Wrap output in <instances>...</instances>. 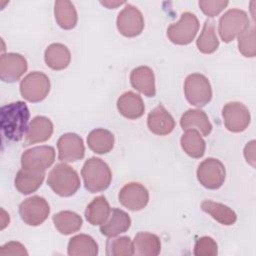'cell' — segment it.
I'll return each instance as SVG.
<instances>
[{"label": "cell", "mask_w": 256, "mask_h": 256, "mask_svg": "<svg viewBox=\"0 0 256 256\" xmlns=\"http://www.w3.org/2000/svg\"><path fill=\"white\" fill-rule=\"evenodd\" d=\"M30 112L25 102L16 101L6 104L0 110L1 131L6 139L18 142L28 130Z\"/></svg>", "instance_id": "obj_1"}, {"label": "cell", "mask_w": 256, "mask_h": 256, "mask_svg": "<svg viewBox=\"0 0 256 256\" xmlns=\"http://www.w3.org/2000/svg\"><path fill=\"white\" fill-rule=\"evenodd\" d=\"M81 175L85 188L91 193L106 190L112 180V173L109 166L97 157H91L85 161Z\"/></svg>", "instance_id": "obj_2"}, {"label": "cell", "mask_w": 256, "mask_h": 256, "mask_svg": "<svg viewBox=\"0 0 256 256\" xmlns=\"http://www.w3.org/2000/svg\"><path fill=\"white\" fill-rule=\"evenodd\" d=\"M47 184L59 196L69 197L80 188V178L71 166L59 163L49 172Z\"/></svg>", "instance_id": "obj_3"}, {"label": "cell", "mask_w": 256, "mask_h": 256, "mask_svg": "<svg viewBox=\"0 0 256 256\" xmlns=\"http://www.w3.org/2000/svg\"><path fill=\"white\" fill-rule=\"evenodd\" d=\"M250 21L245 11L241 9H230L219 19L218 32L221 39L228 43L249 28Z\"/></svg>", "instance_id": "obj_4"}, {"label": "cell", "mask_w": 256, "mask_h": 256, "mask_svg": "<svg viewBox=\"0 0 256 256\" xmlns=\"http://www.w3.org/2000/svg\"><path fill=\"white\" fill-rule=\"evenodd\" d=\"M184 94L190 104L196 107L205 106L212 98V89L208 78L200 73L188 75L184 83Z\"/></svg>", "instance_id": "obj_5"}, {"label": "cell", "mask_w": 256, "mask_h": 256, "mask_svg": "<svg viewBox=\"0 0 256 256\" xmlns=\"http://www.w3.org/2000/svg\"><path fill=\"white\" fill-rule=\"evenodd\" d=\"M199 30V21L195 14L184 12L181 14L180 20L172 23L167 28V37L177 45H187L192 42Z\"/></svg>", "instance_id": "obj_6"}, {"label": "cell", "mask_w": 256, "mask_h": 256, "mask_svg": "<svg viewBox=\"0 0 256 256\" xmlns=\"http://www.w3.org/2000/svg\"><path fill=\"white\" fill-rule=\"evenodd\" d=\"M50 91V80L46 74L33 71L27 74L20 82L21 96L29 102L44 100Z\"/></svg>", "instance_id": "obj_7"}, {"label": "cell", "mask_w": 256, "mask_h": 256, "mask_svg": "<svg viewBox=\"0 0 256 256\" xmlns=\"http://www.w3.org/2000/svg\"><path fill=\"white\" fill-rule=\"evenodd\" d=\"M226 176L224 164L216 158H207L203 160L197 169V179L200 184L211 190L220 188Z\"/></svg>", "instance_id": "obj_8"}, {"label": "cell", "mask_w": 256, "mask_h": 256, "mask_svg": "<svg viewBox=\"0 0 256 256\" xmlns=\"http://www.w3.org/2000/svg\"><path fill=\"white\" fill-rule=\"evenodd\" d=\"M50 213L48 202L41 196H32L19 205V214L22 221L29 226L42 224Z\"/></svg>", "instance_id": "obj_9"}, {"label": "cell", "mask_w": 256, "mask_h": 256, "mask_svg": "<svg viewBox=\"0 0 256 256\" xmlns=\"http://www.w3.org/2000/svg\"><path fill=\"white\" fill-rule=\"evenodd\" d=\"M116 25L123 36L136 37L144 29V18L138 8L131 4H126L117 16Z\"/></svg>", "instance_id": "obj_10"}, {"label": "cell", "mask_w": 256, "mask_h": 256, "mask_svg": "<svg viewBox=\"0 0 256 256\" xmlns=\"http://www.w3.org/2000/svg\"><path fill=\"white\" fill-rule=\"evenodd\" d=\"M55 160V150L51 146H37L27 149L21 156V166L24 169L45 171Z\"/></svg>", "instance_id": "obj_11"}, {"label": "cell", "mask_w": 256, "mask_h": 256, "mask_svg": "<svg viewBox=\"0 0 256 256\" xmlns=\"http://www.w3.org/2000/svg\"><path fill=\"white\" fill-rule=\"evenodd\" d=\"M222 117L227 130L242 132L250 124V112L241 102H229L222 109Z\"/></svg>", "instance_id": "obj_12"}, {"label": "cell", "mask_w": 256, "mask_h": 256, "mask_svg": "<svg viewBox=\"0 0 256 256\" xmlns=\"http://www.w3.org/2000/svg\"><path fill=\"white\" fill-rule=\"evenodd\" d=\"M118 199L125 208L131 211H140L148 204L149 192L142 184L130 182L121 188Z\"/></svg>", "instance_id": "obj_13"}, {"label": "cell", "mask_w": 256, "mask_h": 256, "mask_svg": "<svg viewBox=\"0 0 256 256\" xmlns=\"http://www.w3.org/2000/svg\"><path fill=\"white\" fill-rule=\"evenodd\" d=\"M58 158L62 162H75L85 155L82 138L75 133H65L57 141Z\"/></svg>", "instance_id": "obj_14"}, {"label": "cell", "mask_w": 256, "mask_h": 256, "mask_svg": "<svg viewBox=\"0 0 256 256\" xmlns=\"http://www.w3.org/2000/svg\"><path fill=\"white\" fill-rule=\"evenodd\" d=\"M27 61L21 54L5 53L0 58V79L12 83L21 78L27 70Z\"/></svg>", "instance_id": "obj_15"}, {"label": "cell", "mask_w": 256, "mask_h": 256, "mask_svg": "<svg viewBox=\"0 0 256 256\" xmlns=\"http://www.w3.org/2000/svg\"><path fill=\"white\" fill-rule=\"evenodd\" d=\"M147 126L156 135H168L175 128V120L162 105H159L148 114Z\"/></svg>", "instance_id": "obj_16"}, {"label": "cell", "mask_w": 256, "mask_h": 256, "mask_svg": "<svg viewBox=\"0 0 256 256\" xmlns=\"http://www.w3.org/2000/svg\"><path fill=\"white\" fill-rule=\"evenodd\" d=\"M53 133V123L45 116L34 117L25 134V146L47 141Z\"/></svg>", "instance_id": "obj_17"}, {"label": "cell", "mask_w": 256, "mask_h": 256, "mask_svg": "<svg viewBox=\"0 0 256 256\" xmlns=\"http://www.w3.org/2000/svg\"><path fill=\"white\" fill-rule=\"evenodd\" d=\"M130 226L131 219L129 215L119 208H113L106 222L100 225V232L102 235L110 238L126 232Z\"/></svg>", "instance_id": "obj_18"}, {"label": "cell", "mask_w": 256, "mask_h": 256, "mask_svg": "<svg viewBox=\"0 0 256 256\" xmlns=\"http://www.w3.org/2000/svg\"><path fill=\"white\" fill-rule=\"evenodd\" d=\"M130 82L133 88H135L145 96H155V77L151 68L147 66H139L134 68L130 74Z\"/></svg>", "instance_id": "obj_19"}, {"label": "cell", "mask_w": 256, "mask_h": 256, "mask_svg": "<svg viewBox=\"0 0 256 256\" xmlns=\"http://www.w3.org/2000/svg\"><path fill=\"white\" fill-rule=\"evenodd\" d=\"M117 109L125 118L137 119L144 114L145 106L139 94L133 91H127L118 98Z\"/></svg>", "instance_id": "obj_20"}, {"label": "cell", "mask_w": 256, "mask_h": 256, "mask_svg": "<svg viewBox=\"0 0 256 256\" xmlns=\"http://www.w3.org/2000/svg\"><path fill=\"white\" fill-rule=\"evenodd\" d=\"M45 178V171L21 168L15 177V188L22 194H31L38 190Z\"/></svg>", "instance_id": "obj_21"}, {"label": "cell", "mask_w": 256, "mask_h": 256, "mask_svg": "<svg viewBox=\"0 0 256 256\" xmlns=\"http://www.w3.org/2000/svg\"><path fill=\"white\" fill-rule=\"evenodd\" d=\"M180 126L183 130L196 129L203 136H208L212 131V125L207 114L200 109L187 110L180 119Z\"/></svg>", "instance_id": "obj_22"}, {"label": "cell", "mask_w": 256, "mask_h": 256, "mask_svg": "<svg viewBox=\"0 0 256 256\" xmlns=\"http://www.w3.org/2000/svg\"><path fill=\"white\" fill-rule=\"evenodd\" d=\"M44 60L48 67L53 70L65 69L71 60V54L68 47L61 43L50 44L44 53Z\"/></svg>", "instance_id": "obj_23"}, {"label": "cell", "mask_w": 256, "mask_h": 256, "mask_svg": "<svg viewBox=\"0 0 256 256\" xmlns=\"http://www.w3.org/2000/svg\"><path fill=\"white\" fill-rule=\"evenodd\" d=\"M134 254L139 256H157L161 251V242L157 235L139 232L133 240Z\"/></svg>", "instance_id": "obj_24"}, {"label": "cell", "mask_w": 256, "mask_h": 256, "mask_svg": "<svg viewBox=\"0 0 256 256\" xmlns=\"http://www.w3.org/2000/svg\"><path fill=\"white\" fill-rule=\"evenodd\" d=\"M54 16L57 24L65 30L73 29L78 21L75 6L68 0H58L55 2Z\"/></svg>", "instance_id": "obj_25"}, {"label": "cell", "mask_w": 256, "mask_h": 256, "mask_svg": "<svg viewBox=\"0 0 256 256\" xmlns=\"http://www.w3.org/2000/svg\"><path fill=\"white\" fill-rule=\"evenodd\" d=\"M111 212L110 205L104 196L95 197L86 207L85 218L93 226L106 222Z\"/></svg>", "instance_id": "obj_26"}, {"label": "cell", "mask_w": 256, "mask_h": 256, "mask_svg": "<svg viewBox=\"0 0 256 256\" xmlns=\"http://www.w3.org/2000/svg\"><path fill=\"white\" fill-rule=\"evenodd\" d=\"M67 252L70 256H95L98 254V245L91 236L78 234L69 240Z\"/></svg>", "instance_id": "obj_27"}, {"label": "cell", "mask_w": 256, "mask_h": 256, "mask_svg": "<svg viewBox=\"0 0 256 256\" xmlns=\"http://www.w3.org/2000/svg\"><path fill=\"white\" fill-rule=\"evenodd\" d=\"M201 209L222 225L230 226L237 220L236 213L230 207L219 202L205 200L201 203Z\"/></svg>", "instance_id": "obj_28"}, {"label": "cell", "mask_w": 256, "mask_h": 256, "mask_svg": "<svg viewBox=\"0 0 256 256\" xmlns=\"http://www.w3.org/2000/svg\"><path fill=\"white\" fill-rule=\"evenodd\" d=\"M87 144L93 152L97 154H106L113 149L114 135L109 130L97 128L88 134Z\"/></svg>", "instance_id": "obj_29"}, {"label": "cell", "mask_w": 256, "mask_h": 256, "mask_svg": "<svg viewBox=\"0 0 256 256\" xmlns=\"http://www.w3.org/2000/svg\"><path fill=\"white\" fill-rule=\"evenodd\" d=\"M180 143L184 152L192 158H200L205 153V141L200 132L196 129L185 130L181 137Z\"/></svg>", "instance_id": "obj_30"}, {"label": "cell", "mask_w": 256, "mask_h": 256, "mask_svg": "<svg viewBox=\"0 0 256 256\" xmlns=\"http://www.w3.org/2000/svg\"><path fill=\"white\" fill-rule=\"evenodd\" d=\"M55 228L63 235H70L82 227L83 221L79 214L72 211H61L52 217Z\"/></svg>", "instance_id": "obj_31"}, {"label": "cell", "mask_w": 256, "mask_h": 256, "mask_svg": "<svg viewBox=\"0 0 256 256\" xmlns=\"http://www.w3.org/2000/svg\"><path fill=\"white\" fill-rule=\"evenodd\" d=\"M197 48L204 54H211L215 52L219 46V40L216 36L215 25L213 21L206 20L201 34L196 40Z\"/></svg>", "instance_id": "obj_32"}, {"label": "cell", "mask_w": 256, "mask_h": 256, "mask_svg": "<svg viewBox=\"0 0 256 256\" xmlns=\"http://www.w3.org/2000/svg\"><path fill=\"white\" fill-rule=\"evenodd\" d=\"M106 254L109 256H131L134 255L133 241L130 237H110L106 242Z\"/></svg>", "instance_id": "obj_33"}, {"label": "cell", "mask_w": 256, "mask_h": 256, "mask_svg": "<svg viewBox=\"0 0 256 256\" xmlns=\"http://www.w3.org/2000/svg\"><path fill=\"white\" fill-rule=\"evenodd\" d=\"M238 49L245 57H254L256 55L254 25L247 28L238 36Z\"/></svg>", "instance_id": "obj_34"}, {"label": "cell", "mask_w": 256, "mask_h": 256, "mask_svg": "<svg viewBox=\"0 0 256 256\" xmlns=\"http://www.w3.org/2000/svg\"><path fill=\"white\" fill-rule=\"evenodd\" d=\"M218 246L215 240L209 236L199 238L194 246V254L196 256H216Z\"/></svg>", "instance_id": "obj_35"}, {"label": "cell", "mask_w": 256, "mask_h": 256, "mask_svg": "<svg viewBox=\"0 0 256 256\" xmlns=\"http://www.w3.org/2000/svg\"><path fill=\"white\" fill-rule=\"evenodd\" d=\"M229 4L228 1L226 0H200L198 2V5L202 12L207 15L208 17H215L218 15L226 6Z\"/></svg>", "instance_id": "obj_36"}, {"label": "cell", "mask_w": 256, "mask_h": 256, "mask_svg": "<svg viewBox=\"0 0 256 256\" xmlns=\"http://www.w3.org/2000/svg\"><path fill=\"white\" fill-rule=\"evenodd\" d=\"M0 255H28V252L21 243L11 241L0 247Z\"/></svg>", "instance_id": "obj_37"}, {"label": "cell", "mask_w": 256, "mask_h": 256, "mask_svg": "<svg viewBox=\"0 0 256 256\" xmlns=\"http://www.w3.org/2000/svg\"><path fill=\"white\" fill-rule=\"evenodd\" d=\"M244 156L246 161L252 165L253 167H255V141L252 140L249 143L246 144L245 148H244Z\"/></svg>", "instance_id": "obj_38"}, {"label": "cell", "mask_w": 256, "mask_h": 256, "mask_svg": "<svg viewBox=\"0 0 256 256\" xmlns=\"http://www.w3.org/2000/svg\"><path fill=\"white\" fill-rule=\"evenodd\" d=\"M100 3L109 9H115L118 6L125 4V2H121V1H101Z\"/></svg>", "instance_id": "obj_39"}, {"label": "cell", "mask_w": 256, "mask_h": 256, "mask_svg": "<svg viewBox=\"0 0 256 256\" xmlns=\"http://www.w3.org/2000/svg\"><path fill=\"white\" fill-rule=\"evenodd\" d=\"M1 212H2V222H1V229H4L8 223H9V215L5 212L4 209H1Z\"/></svg>", "instance_id": "obj_40"}]
</instances>
